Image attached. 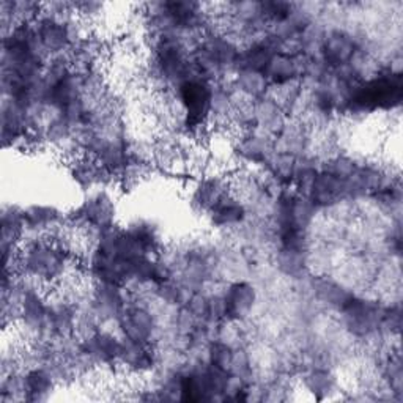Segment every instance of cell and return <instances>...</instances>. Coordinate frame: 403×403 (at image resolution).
<instances>
[{
    "label": "cell",
    "instance_id": "cell-1",
    "mask_svg": "<svg viewBox=\"0 0 403 403\" xmlns=\"http://www.w3.org/2000/svg\"><path fill=\"white\" fill-rule=\"evenodd\" d=\"M402 98V82L399 76L380 77L366 84L356 94L353 103L361 109L392 108Z\"/></svg>",
    "mask_w": 403,
    "mask_h": 403
},
{
    "label": "cell",
    "instance_id": "cell-2",
    "mask_svg": "<svg viewBox=\"0 0 403 403\" xmlns=\"http://www.w3.org/2000/svg\"><path fill=\"white\" fill-rule=\"evenodd\" d=\"M181 103L186 109V123L189 128H200L207 118L211 105L210 89L203 82L188 81L180 87Z\"/></svg>",
    "mask_w": 403,
    "mask_h": 403
},
{
    "label": "cell",
    "instance_id": "cell-3",
    "mask_svg": "<svg viewBox=\"0 0 403 403\" xmlns=\"http://www.w3.org/2000/svg\"><path fill=\"white\" fill-rule=\"evenodd\" d=\"M254 300V288H250L248 283H235V286H232V288L229 290V295L226 298V314L235 316L246 315L250 307H252Z\"/></svg>",
    "mask_w": 403,
    "mask_h": 403
},
{
    "label": "cell",
    "instance_id": "cell-4",
    "mask_svg": "<svg viewBox=\"0 0 403 403\" xmlns=\"http://www.w3.org/2000/svg\"><path fill=\"white\" fill-rule=\"evenodd\" d=\"M87 352L91 356H98L100 359L108 361V359H114L118 354H122L123 347L112 335L100 334V335L91 337V339L89 340Z\"/></svg>",
    "mask_w": 403,
    "mask_h": 403
},
{
    "label": "cell",
    "instance_id": "cell-5",
    "mask_svg": "<svg viewBox=\"0 0 403 403\" xmlns=\"http://www.w3.org/2000/svg\"><path fill=\"white\" fill-rule=\"evenodd\" d=\"M241 217H243V207L232 200L221 199L213 207V221L216 224H221V226L241 221Z\"/></svg>",
    "mask_w": 403,
    "mask_h": 403
},
{
    "label": "cell",
    "instance_id": "cell-6",
    "mask_svg": "<svg viewBox=\"0 0 403 403\" xmlns=\"http://www.w3.org/2000/svg\"><path fill=\"white\" fill-rule=\"evenodd\" d=\"M39 37H41L43 43L48 46L49 49H60L67 44V30L62 24L56 21H46L43 24L41 30H39Z\"/></svg>",
    "mask_w": 403,
    "mask_h": 403
},
{
    "label": "cell",
    "instance_id": "cell-7",
    "mask_svg": "<svg viewBox=\"0 0 403 403\" xmlns=\"http://www.w3.org/2000/svg\"><path fill=\"white\" fill-rule=\"evenodd\" d=\"M128 326L129 335L133 337L134 342H139V339H142V337L150 333V321L147 314L142 312V310H136L134 314H131Z\"/></svg>",
    "mask_w": 403,
    "mask_h": 403
},
{
    "label": "cell",
    "instance_id": "cell-8",
    "mask_svg": "<svg viewBox=\"0 0 403 403\" xmlns=\"http://www.w3.org/2000/svg\"><path fill=\"white\" fill-rule=\"evenodd\" d=\"M269 70H271V75L276 77L277 82H286L295 75L293 63L290 62L288 58H283V57L273 58L269 63Z\"/></svg>",
    "mask_w": 403,
    "mask_h": 403
},
{
    "label": "cell",
    "instance_id": "cell-9",
    "mask_svg": "<svg viewBox=\"0 0 403 403\" xmlns=\"http://www.w3.org/2000/svg\"><path fill=\"white\" fill-rule=\"evenodd\" d=\"M27 388L32 392H46L51 388V380L41 370H34L27 376Z\"/></svg>",
    "mask_w": 403,
    "mask_h": 403
}]
</instances>
